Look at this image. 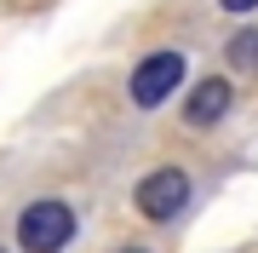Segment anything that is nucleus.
Returning a JSON list of instances; mask_svg holds the SVG:
<instances>
[{"label": "nucleus", "instance_id": "1", "mask_svg": "<svg viewBox=\"0 0 258 253\" xmlns=\"http://www.w3.org/2000/svg\"><path fill=\"white\" fill-rule=\"evenodd\" d=\"M69 236H75V213L63 201H35V207H23V219H18L23 253H63Z\"/></svg>", "mask_w": 258, "mask_h": 253}, {"label": "nucleus", "instance_id": "2", "mask_svg": "<svg viewBox=\"0 0 258 253\" xmlns=\"http://www.w3.org/2000/svg\"><path fill=\"white\" fill-rule=\"evenodd\" d=\"M178 81H184V52L178 46L149 52L144 64L132 69V104H138V110H155V104H166L178 92Z\"/></svg>", "mask_w": 258, "mask_h": 253}, {"label": "nucleus", "instance_id": "3", "mask_svg": "<svg viewBox=\"0 0 258 253\" xmlns=\"http://www.w3.org/2000/svg\"><path fill=\"white\" fill-rule=\"evenodd\" d=\"M132 201H138V213L155 219V225H161V219H178L184 201H189V173L184 167H155L138 190H132Z\"/></svg>", "mask_w": 258, "mask_h": 253}, {"label": "nucleus", "instance_id": "4", "mask_svg": "<svg viewBox=\"0 0 258 253\" xmlns=\"http://www.w3.org/2000/svg\"><path fill=\"white\" fill-rule=\"evenodd\" d=\"M230 98H235V92H230V81H224V75L201 81V86L189 92V104H184V121H189V127H212V121H224Z\"/></svg>", "mask_w": 258, "mask_h": 253}, {"label": "nucleus", "instance_id": "5", "mask_svg": "<svg viewBox=\"0 0 258 253\" xmlns=\"http://www.w3.org/2000/svg\"><path fill=\"white\" fill-rule=\"evenodd\" d=\"M230 64L235 69H258V29H247V35L230 40Z\"/></svg>", "mask_w": 258, "mask_h": 253}, {"label": "nucleus", "instance_id": "6", "mask_svg": "<svg viewBox=\"0 0 258 253\" xmlns=\"http://www.w3.org/2000/svg\"><path fill=\"white\" fill-rule=\"evenodd\" d=\"M224 12H258V0H218Z\"/></svg>", "mask_w": 258, "mask_h": 253}, {"label": "nucleus", "instance_id": "7", "mask_svg": "<svg viewBox=\"0 0 258 253\" xmlns=\"http://www.w3.org/2000/svg\"><path fill=\"white\" fill-rule=\"evenodd\" d=\"M120 253H149V247H120Z\"/></svg>", "mask_w": 258, "mask_h": 253}]
</instances>
